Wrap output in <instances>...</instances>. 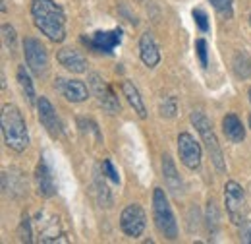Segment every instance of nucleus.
Here are the masks:
<instances>
[{"label":"nucleus","mask_w":251,"mask_h":244,"mask_svg":"<svg viewBox=\"0 0 251 244\" xmlns=\"http://www.w3.org/2000/svg\"><path fill=\"white\" fill-rule=\"evenodd\" d=\"M122 41V31L120 30H112V31H97L91 39H83V43H87L93 51L97 53H104V55H110Z\"/></svg>","instance_id":"11"},{"label":"nucleus","mask_w":251,"mask_h":244,"mask_svg":"<svg viewBox=\"0 0 251 244\" xmlns=\"http://www.w3.org/2000/svg\"><path fill=\"white\" fill-rule=\"evenodd\" d=\"M153 219H155V225L162 237H166L168 241L178 239V223L172 214L168 196L162 188H155V192H153Z\"/></svg>","instance_id":"3"},{"label":"nucleus","mask_w":251,"mask_h":244,"mask_svg":"<svg viewBox=\"0 0 251 244\" xmlns=\"http://www.w3.org/2000/svg\"><path fill=\"white\" fill-rule=\"evenodd\" d=\"M209 2L213 4V8L219 12L224 20H230L232 18V14H234V8H232L234 0H209Z\"/></svg>","instance_id":"22"},{"label":"nucleus","mask_w":251,"mask_h":244,"mask_svg":"<svg viewBox=\"0 0 251 244\" xmlns=\"http://www.w3.org/2000/svg\"><path fill=\"white\" fill-rule=\"evenodd\" d=\"M0 119H2V134H4L6 146L14 152L22 153L29 146V134L20 109L14 105H4Z\"/></svg>","instance_id":"2"},{"label":"nucleus","mask_w":251,"mask_h":244,"mask_svg":"<svg viewBox=\"0 0 251 244\" xmlns=\"http://www.w3.org/2000/svg\"><path fill=\"white\" fill-rule=\"evenodd\" d=\"M102 173L112 181V183H120V175H118V171L114 169V165H112V161L110 159H104L102 161Z\"/></svg>","instance_id":"26"},{"label":"nucleus","mask_w":251,"mask_h":244,"mask_svg":"<svg viewBox=\"0 0 251 244\" xmlns=\"http://www.w3.org/2000/svg\"><path fill=\"white\" fill-rule=\"evenodd\" d=\"M250 22H251V16H250Z\"/></svg>","instance_id":"32"},{"label":"nucleus","mask_w":251,"mask_h":244,"mask_svg":"<svg viewBox=\"0 0 251 244\" xmlns=\"http://www.w3.org/2000/svg\"><path fill=\"white\" fill-rule=\"evenodd\" d=\"M37 111H39V121L47 128V132L52 138H60L62 136V122H60L54 107L50 105V101L47 97H39L37 99Z\"/></svg>","instance_id":"10"},{"label":"nucleus","mask_w":251,"mask_h":244,"mask_svg":"<svg viewBox=\"0 0 251 244\" xmlns=\"http://www.w3.org/2000/svg\"><path fill=\"white\" fill-rule=\"evenodd\" d=\"M24 57L27 62V68L37 78L47 76V72H49V53H47L45 45L39 39H35V37L24 39Z\"/></svg>","instance_id":"6"},{"label":"nucleus","mask_w":251,"mask_h":244,"mask_svg":"<svg viewBox=\"0 0 251 244\" xmlns=\"http://www.w3.org/2000/svg\"><path fill=\"white\" fill-rule=\"evenodd\" d=\"M219 210H217V204L213 200H209L207 204V227H209V233L211 235H217L219 233V227H220V221H219Z\"/></svg>","instance_id":"21"},{"label":"nucleus","mask_w":251,"mask_h":244,"mask_svg":"<svg viewBox=\"0 0 251 244\" xmlns=\"http://www.w3.org/2000/svg\"><path fill=\"white\" fill-rule=\"evenodd\" d=\"M54 88L58 90V93L66 97L70 103H83L89 92H87V86L79 80H66V78H56L54 82Z\"/></svg>","instance_id":"12"},{"label":"nucleus","mask_w":251,"mask_h":244,"mask_svg":"<svg viewBox=\"0 0 251 244\" xmlns=\"http://www.w3.org/2000/svg\"><path fill=\"white\" fill-rule=\"evenodd\" d=\"M16 78H18L20 90L25 95L27 103H29V105H35V103H37V101H35L37 95H35V88H33V82H31V78H29V74H27V70H25V66H20V68H18Z\"/></svg>","instance_id":"19"},{"label":"nucleus","mask_w":251,"mask_h":244,"mask_svg":"<svg viewBox=\"0 0 251 244\" xmlns=\"http://www.w3.org/2000/svg\"><path fill=\"white\" fill-rule=\"evenodd\" d=\"M178 153H180L182 163L188 169H191V171L199 169V165H201V146L195 142V138L191 134L182 132L178 136Z\"/></svg>","instance_id":"9"},{"label":"nucleus","mask_w":251,"mask_h":244,"mask_svg":"<svg viewBox=\"0 0 251 244\" xmlns=\"http://www.w3.org/2000/svg\"><path fill=\"white\" fill-rule=\"evenodd\" d=\"M250 128H251V115H250Z\"/></svg>","instance_id":"31"},{"label":"nucleus","mask_w":251,"mask_h":244,"mask_svg":"<svg viewBox=\"0 0 251 244\" xmlns=\"http://www.w3.org/2000/svg\"><path fill=\"white\" fill-rule=\"evenodd\" d=\"M31 16L35 28L54 43L66 39L64 10L54 0H31Z\"/></svg>","instance_id":"1"},{"label":"nucleus","mask_w":251,"mask_h":244,"mask_svg":"<svg viewBox=\"0 0 251 244\" xmlns=\"http://www.w3.org/2000/svg\"><path fill=\"white\" fill-rule=\"evenodd\" d=\"M2 39H4V47L10 53H14L16 51V30L10 24H4L2 26Z\"/></svg>","instance_id":"23"},{"label":"nucleus","mask_w":251,"mask_h":244,"mask_svg":"<svg viewBox=\"0 0 251 244\" xmlns=\"http://www.w3.org/2000/svg\"><path fill=\"white\" fill-rule=\"evenodd\" d=\"M222 130H224V136L228 140H232L234 144H240L246 138V128H244L242 121L234 113H230V115H226L222 119Z\"/></svg>","instance_id":"17"},{"label":"nucleus","mask_w":251,"mask_h":244,"mask_svg":"<svg viewBox=\"0 0 251 244\" xmlns=\"http://www.w3.org/2000/svg\"><path fill=\"white\" fill-rule=\"evenodd\" d=\"M122 93H124V97L127 99L129 107L137 113V117H139V119H147V109H145V103H143L141 95L137 92V88H135L131 82L124 80V82H122Z\"/></svg>","instance_id":"18"},{"label":"nucleus","mask_w":251,"mask_h":244,"mask_svg":"<svg viewBox=\"0 0 251 244\" xmlns=\"http://www.w3.org/2000/svg\"><path fill=\"white\" fill-rule=\"evenodd\" d=\"M195 51H197V57H199V62H201V66L203 68H207V41L205 39H197L195 41Z\"/></svg>","instance_id":"27"},{"label":"nucleus","mask_w":251,"mask_h":244,"mask_svg":"<svg viewBox=\"0 0 251 244\" xmlns=\"http://www.w3.org/2000/svg\"><path fill=\"white\" fill-rule=\"evenodd\" d=\"M248 95H250V101H251V88H250V92H248Z\"/></svg>","instance_id":"30"},{"label":"nucleus","mask_w":251,"mask_h":244,"mask_svg":"<svg viewBox=\"0 0 251 244\" xmlns=\"http://www.w3.org/2000/svg\"><path fill=\"white\" fill-rule=\"evenodd\" d=\"M139 57L147 68H155L160 62V51L153 33H143L139 39Z\"/></svg>","instance_id":"14"},{"label":"nucleus","mask_w":251,"mask_h":244,"mask_svg":"<svg viewBox=\"0 0 251 244\" xmlns=\"http://www.w3.org/2000/svg\"><path fill=\"white\" fill-rule=\"evenodd\" d=\"M191 124L197 128V132H199V136H201V140H203L207 152L211 155V161H213L215 169H217L219 173H226L224 155H222V150H220V144H219V140H217V134H215V130H213L211 121H209L201 111H193V113H191Z\"/></svg>","instance_id":"4"},{"label":"nucleus","mask_w":251,"mask_h":244,"mask_svg":"<svg viewBox=\"0 0 251 244\" xmlns=\"http://www.w3.org/2000/svg\"><path fill=\"white\" fill-rule=\"evenodd\" d=\"M20 237H22L24 243H33L31 225H29V219H27V217L22 219V225H20Z\"/></svg>","instance_id":"28"},{"label":"nucleus","mask_w":251,"mask_h":244,"mask_svg":"<svg viewBox=\"0 0 251 244\" xmlns=\"http://www.w3.org/2000/svg\"><path fill=\"white\" fill-rule=\"evenodd\" d=\"M224 204H226V214L234 225L246 223V194L244 188L236 181H228L224 184Z\"/></svg>","instance_id":"5"},{"label":"nucleus","mask_w":251,"mask_h":244,"mask_svg":"<svg viewBox=\"0 0 251 244\" xmlns=\"http://www.w3.org/2000/svg\"><path fill=\"white\" fill-rule=\"evenodd\" d=\"M234 72L240 76V78H250L251 76V61L250 57L246 55V53H236V57H234Z\"/></svg>","instance_id":"20"},{"label":"nucleus","mask_w":251,"mask_h":244,"mask_svg":"<svg viewBox=\"0 0 251 244\" xmlns=\"http://www.w3.org/2000/svg\"><path fill=\"white\" fill-rule=\"evenodd\" d=\"M178 113V105H176V99L174 97H164V101L160 103V115L164 119H174Z\"/></svg>","instance_id":"24"},{"label":"nucleus","mask_w":251,"mask_h":244,"mask_svg":"<svg viewBox=\"0 0 251 244\" xmlns=\"http://www.w3.org/2000/svg\"><path fill=\"white\" fill-rule=\"evenodd\" d=\"M120 227L126 237H131V239L141 237L147 227V217L143 208L139 204H129L120 215Z\"/></svg>","instance_id":"8"},{"label":"nucleus","mask_w":251,"mask_h":244,"mask_svg":"<svg viewBox=\"0 0 251 244\" xmlns=\"http://www.w3.org/2000/svg\"><path fill=\"white\" fill-rule=\"evenodd\" d=\"M56 61L60 62L68 72H74V74H83V72L87 70V62H85V59H83L77 51L68 49V47L58 51Z\"/></svg>","instance_id":"15"},{"label":"nucleus","mask_w":251,"mask_h":244,"mask_svg":"<svg viewBox=\"0 0 251 244\" xmlns=\"http://www.w3.org/2000/svg\"><path fill=\"white\" fill-rule=\"evenodd\" d=\"M191 14H193V20H195L197 28L203 31V33H207V31H209V18H207V14H205L201 8H195Z\"/></svg>","instance_id":"25"},{"label":"nucleus","mask_w":251,"mask_h":244,"mask_svg":"<svg viewBox=\"0 0 251 244\" xmlns=\"http://www.w3.org/2000/svg\"><path fill=\"white\" fill-rule=\"evenodd\" d=\"M35 186H37V194L43 198H52L56 194V184H54L50 167L45 161V157H41V161L35 169Z\"/></svg>","instance_id":"13"},{"label":"nucleus","mask_w":251,"mask_h":244,"mask_svg":"<svg viewBox=\"0 0 251 244\" xmlns=\"http://www.w3.org/2000/svg\"><path fill=\"white\" fill-rule=\"evenodd\" d=\"M240 239H242V243L251 244V221H246V223L242 225V231H240Z\"/></svg>","instance_id":"29"},{"label":"nucleus","mask_w":251,"mask_h":244,"mask_svg":"<svg viewBox=\"0 0 251 244\" xmlns=\"http://www.w3.org/2000/svg\"><path fill=\"white\" fill-rule=\"evenodd\" d=\"M162 177H164V181L168 184V190L174 196L180 198V194L184 192V184H182V179H180V175H178V171H176L174 161H172L170 155H164L162 157Z\"/></svg>","instance_id":"16"},{"label":"nucleus","mask_w":251,"mask_h":244,"mask_svg":"<svg viewBox=\"0 0 251 244\" xmlns=\"http://www.w3.org/2000/svg\"><path fill=\"white\" fill-rule=\"evenodd\" d=\"M89 90L95 95V99L99 101V105L106 113H110V115L120 113V101H118V97L114 95V92L110 90V86L99 74H89Z\"/></svg>","instance_id":"7"}]
</instances>
